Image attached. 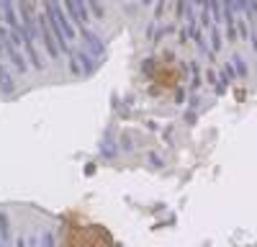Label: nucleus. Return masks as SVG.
<instances>
[]
</instances>
